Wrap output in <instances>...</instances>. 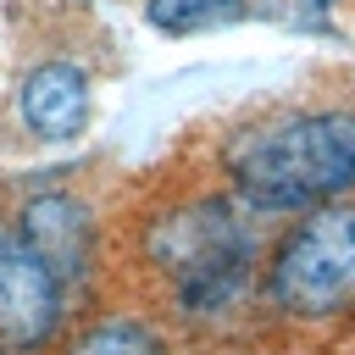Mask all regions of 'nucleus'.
<instances>
[{
	"label": "nucleus",
	"mask_w": 355,
	"mask_h": 355,
	"mask_svg": "<svg viewBox=\"0 0 355 355\" xmlns=\"http://www.w3.org/2000/svg\"><path fill=\"white\" fill-rule=\"evenodd\" d=\"M222 166L255 211H316L355 189V111H294L227 139Z\"/></svg>",
	"instance_id": "f257e3e1"
},
{
	"label": "nucleus",
	"mask_w": 355,
	"mask_h": 355,
	"mask_svg": "<svg viewBox=\"0 0 355 355\" xmlns=\"http://www.w3.org/2000/svg\"><path fill=\"white\" fill-rule=\"evenodd\" d=\"M144 261L166 277L178 316L222 322L255 283V233L233 200L200 194L144 227Z\"/></svg>",
	"instance_id": "f03ea898"
},
{
	"label": "nucleus",
	"mask_w": 355,
	"mask_h": 355,
	"mask_svg": "<svg viewBox=\"0 0 355 355\" xmlns=\"http://www.w3.org/2000/svg\"><path fill=\"white\" fill-rule=\"evenodd\" d=\"M266 300L288 322H338L355 316V205H316L294 222L261 277Z\"/></svg>",
	"instance_id": "7ed1b4c3"
},
{
	"label": "nucleus",
	"mask_w": 355,
	"mask_h": 355,
	"mask_svg": "<svg viewBox=\"0 0 355 355\" xmlns=\"http://www.w3.org/2000/svg\"><path fill=\"white\" fill-rule=\"evenodd\" d=\"M67 311V288L28 255V244L0 233V349H39L55 338Z\"/></svg>",
	"instance_id": "20e7f679"
},
{
	"label": "nucleus",
	"mask_w": 355,
	"mask_h": 355,
	"mask_svg": "<svg viewBox=\"0 0 355 355\" xmlns=\"http://www.w3.org/2000/svg\"><path fill=\"white\" fill-rule=\"evenodd\" d=\"M11 233L28 244V255H33L61 288L94 272V216H89L83 200H72V194H61V189L33 194V200L17 211V227H11Z\"/></svg>",
	"instance_id": "39448f33"
},
{
	"label": "nucleus",
	"mask_w": 355,
	"mask_h": 355,
	"mask_svg": "<svg viewBox=\"0 0 355 355\" xmlns=\"http://www.w3.org/2000/svg\"><path fill=\"white\" fill-rule=\"evenodd\" d=\"M17 111H22L28 133H39V139H78L89 128V111H94L89 72L72 67V61L33 67L17 89Z\"/></svg>",
	"instance_id": "423d86ee"
},
{
	"label": "nucleus",
	"mask_w": 355,
	"mask_h": 355,
	"mask_svg": "<svg viewBox=\"0 0 355 355\" xmlns=\"http://www.w3.org/2000/svg\"><path fill=\"white\" fill-rule=\"evenodd\" d=\"M144 17L161 33H205L244 17V0H144Z\"/></svg>",
	"instance_id": "0eeeda50"
},
{
	"label": "nucleus",
	"mask_w": 355,
	"mask_h": 355,
	"mask_svg": "<svg viewBox=\"0 0 355 355\" xmlns=\"http://www.w3.org/2000/svg\"><path fill=\"white\" fill-rule=\"evenodd\" d=\"M67 355H172V349H166V338L155 327L116 316V322H94L83 338H72Z\"/></svg>",
	"instance_id": "6e6552de"
},
{
	"label": "nucleus",
	"mask_w": 355,
	"mask_h": 355,
	"mask_svg": "<svg viewBox=\"0 0 355 355\" xmlns=\"http://www.w3.org/2000/svg\"><path fill=\"white\" fill-rule=\"evenodd\" d=\"M0 233H6V216H0Z\"/></svg>",
	"instance_id": "1a4fd4ad"
},
{
	"label": "nucleus",
	"mask_w": 355,
	"mask_h": 355,
	"mask_svg": "<svg viewBox=\"0 0 355 355\" xmlns=\"http://www.w3.org/2000/svg\"><path fill=\"white\" fill-rule=\"evenodd\" d=\"M0 355H6V349H0Z\"/></svg>",
	"instance_id": "9d476101"
}]
</instances>
